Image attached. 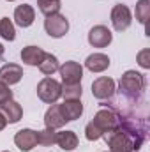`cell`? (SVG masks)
<instances>
[{
  "instance_id": "6da1fadb",
  "label": "cell",
  "mask_w": 150,
  "mask_h": 152,
  "mask_svg": "<svg viewBox=\"0 0 150 152\" xmlns=\"http://www.w3.org/2000/svg\"><path fill=\"white\" fill-rule=\"evenodd\" d=\"M145 87H147L145 75H141L138 71H133V69L125 71L120 76V81H118L120 96H124V99L133 103V104H136V101L141 99V96L145 92Z\"/></svg>"
},
{
  "instance_id": "7a4b0ae2",
  "label": "cell",
  "mask_w": 150,
  "mask_h": 152,
  "mask_svg": "<svg viewBox=\"0 0 150 152\" xmlns=\"http://www.w3.org/2000/svg\"><path fill=\"white\" fill-rule=\"evenodd\" d=\"M36 90H37L39 99L48 104H53L62 97V83H58L55 78H50V76H46L39 81Z\"/></svg>"
},
{
  "instance_id": "3957f363",
  "label": "cell",
  "mask_w": 150,
  "mask_h": 152,
  "mask_svg": "<svg viewBox=\"0 0 150 152\" xmlns=\"http://www.w3.org/2000/svg\"><path fill=\"white\" fill-rule=\"evenodd\" d=\"M44 30H46V34L50 37H53V39L64 37L69 32V20L64 14H60V12L46 16V20H44Z\"/></svg>"
},
{
  "instance_id": "277c9868",
  "label": "cell",
  "mask_w": 150,
  "mask_h": 152,
  "mask_svg": "<svg viewBox=\"0 0 150 152\" xmlns=\"http://www.w3.org/2000/svg\"><path fill=\"white\" fill-rule=\"evenodd\" d=\"M117 90L115 80L110 76H99L97 80L92 81V94L99 101H110Z\"/></svg>"
},
{
  "instance_id": "5b68a950",
  "label": "cell",
  "mask_w": 150,
  "mask_h": 152,
  "mask_svg": "<svg viewBox=\"0 0 150 152\" xmlns=\"http://www.w3.org/2000/svg\"><path fill=\"white\" fill-rule=\"evenodd\" d=\"M110 18H111L113 28H115L117 32H124V30H127V28L131 27V23H133L131 9H129L125 4H117V5L111 9Z\"/></svg>"
},
{
  "instance_id": "8992f818",
  "label": "cell",
  "mask_w": 150,
  "mask_h": 152,
  "mask_svg": "<svg viewBox=\"0 0 150 152\" xmlns=\"http://www.w3.org/2000/svg\"><path fill=\"white\" fill-rule=\"evenodd\" d=\"M92 122H94V124L103 131V134H104L106 131H111V129H115V127L120 124V117H118V113H117L115 110L108 108V106H103V108L95 113V117H94Z\"/></svg>"
},
{
  "instance_id": "52a82bcc",
  "label": "cell",
  "mask_w": 150,
  "mask_h": 152,
  "mask_svg": "<svg viewBox=\"0 0 150 152\" xmlns=\"http://www.w3.org/2000/svg\"><path fill=\"white\" fill-rule=\"evenodd\" d=\"M111 41H113L111 30L104 25H95L88 32V44L92 48H106V46L111 44Z\"/></svg>"
},
{
  "instance_id": "ba28073f",
  "label": "cell",
  "mask_w": 150,
  "mask_h": 152,
  "mask_svg": "<svg viewBox=\"0 0 150 152\" xmlns=\"http://www.w3.org/2000/svg\"><path fill=\"white\" fill-rule=\"evenodd\" d=\"M58 73L62 76V83H81L83 66L74 60H67L58 67Z\"/></svg>"
},
{
  "instance_id": "9c48e42d",
  "label": "cell",
  "mask_w": 150,
  "mask_h": 152,
  "mask_svg": "<svg viewBox=\"0 0 150 152\" xmlns=\"http://www.w3.org/2000/svg\"><path fill=\"white\" fill-rule=\"evenodd\" d=\"M14 143L21 152H30L34 147H37V131H34L30 127L20 129L14 134Z\"/></svg>"
},
{
  "instance_id": "30bf717a",
  "label": "cell",
  "mask_w": 150,
  "mask_h": 152,
  "mask_svg": "<svg viewBox=\"0 0 150 152\" xmlns=\"http://www.w3.org/2000/svg\"><path fill=\"white\" fill-rule=\"evenodd\" d=\"M0 112L4 113L5 118H7V124H16V122H20L21 117H23V108H21V104H20L18 101H14L12 97H9V99H5V101L0 103Z\"/></svg>"
},
{
  "instance_id": "8fae6325",
  "label": "cell",
  "mask_w": 150,
  "mask_h": 152,
  "mask_svg": "<svg viewBox=\"0 0 150 152\" xmlns=\"http://www.w3.org/2000/svg\"><path fill=\"white\" fill-rule=\"evenodd\" d=\"M23 78V67L20 64H4L0 67V81H4L5 85H16L20 83Z\"/></svg>"
},
{
  "instance_id": "7c38bea8",
  "label": "cell",
  "mask_w": 150,
  "mask_h": 152,
  "mask_svg": "<svg viewBox=\"0 0 150 152\" xmlns=\"http://www.w3.org/2000/svg\"><path fill=\"white\" fill-rule=\"evenodd\" d=\"M44 124H46V127L55 129V131L60 129V127H64V126L67 124V120H66L64 115H62L60 104H57V103L50 104V108H48L46 113H44Z\"/></svg>"
},
{
  "instance_id": "4fadbf2b",
  "label": "cell",
  "mask_w": 150,
  "mask_h": 152,
  "mask_svg": "<svg viewBox=\"0 0 150 152\" xmlns=\"http://www.w3.org/2000/svg\"><path fill=\"white\" fill-rule=\"evenodd\" d=\"M36 20V11L30 4H21L14 9V21L21 28H28Z\"/></svg>"
},
{
  "instance_id": "5bb4252c",
  "label": "cell",
  "mask_w": 150,
  "mask_h": 152,
  "mask_svg": "<svg viewBox=\"0 0 150 152\" xmlns=\"http://www.w3.org/2000/svg\"><path fill=\"white\" fill-rule=\"evenodd\" d=\"M110 57L104 55V53H92L87 57L85 60V67L90 71V73H103L110 67Z\"/></svg>"
},
{
  "instance_id": "9a60e30c",
  "label": "cell",
  "mask_w": 150,
  "mask_h": 152,
  "mask_svg": "<svg viewBox=\"0 0 150 152\" xmlns=\"http://www.w3.org/2000/svg\"><path fill=\"white\" fill-rule=\"evenodd\" d=\"M44 50L42 48H39V46H25L23 50H21V53H20V57H21V62L23 64H27V66H32V67H37L39 64H41V60H42V57H44Z\"/></svg>"
},
{
  "instance_id": "2e32d148",
  "label": "cell",
  "mask_w": 150,
  "mask_h": 152,
  "mask_svg": "<svg viewBox=\"0 0 150 152\" xmlns=\"http://www.w3.org/2000/svg\"><path fill=\"white\" fill-rule=\"evenodd\" d=\"M60 110H62V115L67 122H73L83 115V104L79 99H66L60 104Z\"/></svg>"
},
{
  "instance_id": "e0dca14e",
  "label": "cell",
  "mask_w": 150,
  "mask_h": 152,
  "mask_svg": "<svg viewBox=\"0 0 150 152\" xmlns=\"http://www.w3.org/2000/svg\"><path fill=\"white\" fill-rule=\"evenodd\" d=\"M57 145L66 152H73L78 149L79 145V140L76 136L74 131H60L57 133Z\"/></svg>"
},
{
  "instance_id": "ac0fdd59",
  "label": "cell",
  "mask_w": 150,
  "mask_h": 152,
  "mask_svg": "<svg viewBox=\"0 0 150 152\" xmlns=\"http://www.w3.org/2000/svg\"><path fill=\"white\" fill-rule=\"evenodd\" d=\"M37 67L41 69L42 75L51 76L53 73L58 71L60 64H58V58H57L55 55H51V53H44V57H42V60H41V64H39Z\"/></svg>"
},
{
  "instance_id": "d6986e66",
  "label": "cell",
  "mask_w": 150,
  "mask_h": 152,
  "mask_svg": "<svg viewBox=\"0 0 150 152\" xmlns=\"http://www.w3.org/2000/svg\"><path fill=\"white\" fill-rule=\"evenodd\" d=\"M57 143V131L55 129H42V131H37V145L41 147H51Z\"/></svg>"
},
{
  "instance_id": "ffe728a7",
  "label": "cell",
  "mask_w": 150,
  "mask_h": 152,
  "mask_svg": "<svg viewBox=\"0 0 150 152\" xmlns=\"http://www.w3.org/2000/svg\"><path fill=\"white\" fill-rule=\"evenodd\" d=\"M37 7L44 16H51L60 11L62 2L60 0H37Z\"/></svg>"
},
{
  "instance_id": "44dd1931",
  "label": "cell",
  "mask_w": 150,
  "mask_h": 152,
  "mask_svg": "<svg viewBox=\"0 0 150 152\" xmlns=\"http://www.w3.org/2000/svg\"><path fill=\"white\" fill-rule=\"evenodd\" d=\"M0 37L5 39V41H14L16 39L14 23L9 18H0Z\"/></svg>"
},
{
  "instance_id": "7402d4cb",
  "label": "cell",
  "mask_w": 150,
  "mask_h": 152,
  "mask_svg": "<svg viewBox=\"0 0 150 152\" xmlns=\"http://www.w3.org/2000/svg\"><path fill=\"white\" fill-rule=\"evenodd\" d=\"M83 94L81 83H62V97L64 99H79Z\"/></svg>"
},
{
  "instance_id": "603a6c76",
  "label": "cell",
  "mask_w": 150,
  "mask_h": 152,
  "mask_svg": "<svg viewBox=\"0 0 150 152\" xmlns=\"http://www.w3.org/2000/svg\"><path fill=\"white\" fill-rule=\"evenodd\" d=\"M134 12H136V20H138L141 25H145L147 20L150 18V2L149 0H138Z\"/></svg>"
},
{
  "instance_id": "cb8c5ba5",
  "label": "cell",
  "mask_w": 150,
  "mask_h": 152,
  "mask_svg": "<svg viewBox=\"0 0 150 152\" xmlns=\"http://www.w3.org/2000/svg\"><path fill=\"white\" fill-rule=\"evenodd\" d=\"M85 136H87V140L88 142H95V140H99V138H103V131L90 120L88 124H87V127H85Z\"/></svg>"
},
{
  "instance_id": "d4e9b609",
  "label": "cell",
  "mask_w": 150,
  "mask_h": 152,
  "mask_svg": "<svg viewBox=\"0 0 150 152\" xmlns=\"http://www.w3.org/2000/svg\"><path fill=\"white\" fill-rule=\"evenodd\" d=\"M136 62H138L140 67H143V69H150V50L149 48H143L141 51H138V55H136Z\"/></svg>"
},
{
  "instance_id": "484cf974",
  "label": "cell",
  "mask_w": 150,
  "mask_h": 152,
  "mask_svg": "<svg viewBox=\"0 0 150 152\" xmlns=\"http://www.w3.org/2000/svg\"><path fill=\"white\" fill-rule=\"evenodd\" d=\"M9 97H12V90L9 88V85H5L4 81H0V103L5 101V99H9Z\"/></svg>"
},
{
  "instance_id": "4316f807",
  "label": "cell",
  "mask_w": 150,
  "mask_h": 152,
  "mask_svg": "<svg viewBox=\"0 0 150 152\" xmlns=\"http://www.w3.org/2000/svg\"><path fill=\"white\" fill-rule=\"evenodd\" d=\"M5 126H7V118H5L4 113L0 112V131H4V129H5Z\"/></svg>"
},
{
  "instance_id": "83f0119b",
  "label": "cell",
  "mask_w": 150,
  "mask_h": 152,
  "mask_svg": "<svg viewBox=\"0 0 150 152\" xmlns=\"http://www.w3.org/2000/svg\"><path fill=\"white\" fill-rule=\"evenodd\" d=\"M2 55H4V46L0 44V58H2Z\"/></svg>"
},
{
  "instance_id": "f1b7e54d",
  "label": "cell",
  "mask_w": 150,
  "mask_h": 152,
  "mask_svg": "<svg viewBox=\"0 0 150 152\" xmlns=\"http://www.w3.org/2000/svg\"><path fill=\"white\" fill-rule=\"evenodd\" d=\"M7 2H14V0H7Z\"/></svg>"
},
{
  "instance_id": "f546056e",
  "label": "cell",
  "mask_w": 150,
  "mask_h": 152,
  "mask_svg": "<svg viewBox=\"0 0 150 152\" xmlns=\"http://www.w3.org/2000/svg\"><path fill=\"white\" fill-rule=\"evenodd\" d=\"M2 152H9V151H2Z\"/></svg>"
},
{
  "instance_id": "4dcf8cb0",
  "label": "cell",
  "mask_w": 150,
  "mask_h": 152,
  "mask_svg": "<svg viewBox=\"0 0 150 152\" xmlns=\"http://www.w3.org/2000/svg\"><path fill=\"white\" fill-rule=\"evenodd\" d=\"M108 152H110V151H108Z\"/></svg>"
}]
</instances>
